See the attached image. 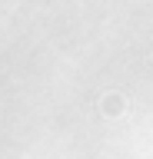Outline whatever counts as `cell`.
Segmentation results:
<instances>
[{
    "label": "cell",
    "instance_id": "6da1fadb",
    "mask_svg": "<svg viewBox=\"0 0 153 159\" xmlns=\"http://www.w3.org/2000/svg\"><path fill=\"white\" fill-rule=\"evenodd\" d=\"M123 109H127V99L120 96V93H107V96L100 99V113L107 119H113V116H120Z\"/></svg>",
    "mask_w": 153,
    "mask_h": 159
}]
</instances>
